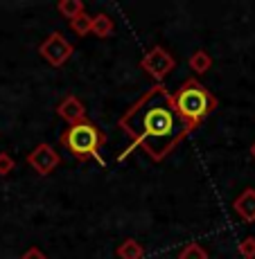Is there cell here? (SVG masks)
<instances>
[{"instance_id": "cell-17", "label": "cell", "mask_w": 255, "mask_h": 259, "mask_svg": "<svg viewBox=\"0 0 255 259\" xmlns=\"http://www.w3.org/2000/svg\"><path fill=\"white\" fill-rule=\"evenodd\" d=\"M21 259H48V255L41 250V248H37V246H29L27 250L23 252V257Z\"/></svg>"}, {"instance_id": "cell-12", "label": "cell", "mask_w": 255, "mask_h": 259, "mask_svg": "<svg viewBox=\"0 0 255 259\" xmlns=\"http://www.w3.org/2000/svg\"><path fill=\"white\" fill-rule=\"evenodd\" d=\"M59 14H61L63 18H68V21H72V18H77L79 14L86 12V5L82 3V0H61V3L57 5Z\"/></svg>"}, {"instance_id": "cell-18", "label": "cell", "mask_w": 255, "mask_h": 259, "mask_svg": "<svg viewBox=\"0 0 255 259\" xmlns=\"http://www.w3.org/2000/svg\"><path fill=\"white\" fill-rule=\"evenodd\" d=\"M251 156H253V158H255V142H253V144H251Z\"/></svg>"}, {"instance_id": "cell-6", "label": "cell", "mask_w": 255, "mask_h": 259, "mask_svg": "<svg viewBox=\"0 0 255 259\" xmlns=\"http://www.w3.org/2000/svg\"><path fill=\"white\" fill-rule=\"evenodd\" d=\"M59 162H61V158H59V153L54 151L52 144H48V142L39 144V147H34L32 151L27 153V165L32 167L39 176L52 174L54 169L59 167Z\"/></svg>"}, {"instance_id": "cell-2", "label": "cell", "mask_w": 255, "mask_h": 259, "mask_svg": "<svg viewBox=\"0 0 255 259\" xmlns=\"http://www.w3.org/2000/svg\"><path fill=\"white\" fill-rule=\"evenodd\" d=\"M172 102L174 111L178 113V117L183 119L190 133L201 126L203 119L219 106V99L194 77H190L181 83V88L172 95Z\"/></svg>"}, {"instance_id": "cell-11", "label": "cell", "mask_w": 255, "mask_h": 259, "mask_svg": "<svg viewBox=\"0 0 255 259\" xmlns=\"http://www.w3.org/2000/svg\"><path fill=\"white\" fill-rule=\"evenodd\" d=\"M190 70L197 74H206L210 68H212V57L206 52V50H197V52L190 57Z\"/></svg>"}, {"instance_id": "cell-8", "label": "cell", "mask_w": 255, "mask_h": 259, "mask_svg": "<svg viewBox=\"0 0 255 259\" xmlns=\"http://www.w3.org/2000/svg\"><path fill=\"white\" fill-rule=\"evenodd\" d=\"M233 210L237 212V217L246 223H253L255 221V189L253 187H246L233 203Z\"/></svg>"}, {"instance_id": "cell-5", "label": "cell", "mask_w": 255, "mask_h": 259, "mask_svg": "<svg viewBox=\"0 0 255 259\" xmlns=\"http://www.w3.org/2000/svg\"><path fill=\"white\" fill-rule=\"evenodd\" d=\"M39 54L54 68H61L68 63V59L72 57V46L61 32L48 34V38L39 46Z\"/></svg>"}, {"instance_id": "cell-15", "label": "cell", "mask_w": 255, "mask_h": 259, "mask_svg": "<svg viewBox=\"0 0 255 259\" xmlns=\"http://www.w3.org/2000/svg\"><path fill=\"white\" fill-rule=\"evenodd\" d=\"M239 255L244 259H255V237H244L237 246Z\"/></svg>"}, {"instance_id": "cell-3", "label": "cell", "mask_w": 255, "mask_h": 259, "mask_svg": "<svg viewBox=\"0 0 255 259\" xmlns=\"http://www.w3.org/2000/svg\"><path fill=\"white\" fill-rule=\"evenodd\" d=\"M61 144L66 147V151L70 156L77 158L79 162H86L93 158L95 162L104 165L99 151H102V147L106 144V136H104L102 128L95 122H91V119L68 126L66 131L61 133Z\"/></svg>"}, {"instance_id": "cell-7", "label": "cell", "mask_w": 255, "mask_h": 259, "mask_svg": "<svg viewBox=\"0 0 255 259\" xmlns=\"http://www.w3.org/2000/svg\"><path fill=\"white\" fill-rule=\"evenodd\" d=\"M57 113H59L61 119H66L70 126L88 119L86 117V106H84V102L79 97H75V95H66V97L61 99V104L57 106Z\"/></svg>"}, {"instance_id": "cell-1", "label": "cell", "mask_w": 255, "mask_h": 259, "mask_svg": "<svg viewBox=\"0 0 255 259\" xmlns=\"http://www.w3.org/2000/svg\"><path fill=\"white\" fill-rule=\"evenodd\" d=\"M118 126L131 138V147L120 156L122 160L131 149L144 151L154 162H161L190 136L188 126L174 111L172 93L156 83L138 102H133L120 117Z\"/></svg>"}, {"instance_id": "cell-4", "label": "cell", "mask_w": 255, "mask_h": 259, "mask_svg": "<svg viewBox=\"0 0 255 259\" xmlns=\"http://www.w3.org/2000/svg\"><path fill=\"white\" fill-rule=\"evenodd\" d=\"M174 68H176V59H174V54L169 52V50H165L163 46H154L142 57V61H140V70L147 72L149 77L156 79V81H163Z\"/></svg>"}, {"instance_id": "cell-10", "label": "cell", "mask_w": 255, "mask_h": 259, "mask_svg": "<svg viewBox=\"0 0 255 259\" xmlns=\"http://www.w3.org/2000/svg\"><path fill=\"white\" fill-rule=\"evenodd\" d=\"M113 29H116V25H113L108 14H97V16H93V29L91 32L97 38H108L113 34Z\"/></svg>"}, {"instance_id": "cell-13", "label": "cell", "mask_w": 255, "mask_h": 259, "mask_svg": "<svg viewBox=\"0 0 255 259\" xmlns=\"http://www.w3.org/2000/svg\"><path fill=\"white\" fill-rule=\"evenodd\" d=\"M70 29H72L77 36H86V34H91V29H93V16H88L86 12L79 14L77 18H72V21H70Z\"/></svg>"}, {"instance_id": "cell-14", "label": "cell", "mask_w": 255, "mask_h": 259, "mask_svg": "<svg viewBox=\"0 0 255 259\" xmlns=\"http://www.w3.org/2000/svg\"><path fill=\"white\" fill-rule=\"evenodd\" d=\"M178 259H208V250L201 243H188V246L181 248Z\"/></svg>"}, {"instance_id": "cell-16", "label": "cell", "mask_w": 255, "mask_h": 259, "mask_svg": "<svg viewBox=\"0 0 255 259\" xmlns=\"http://www.w3.org/2000/svg\"><path fill=\"white\" fill-rule=\"evenodd\" d=\"M16 167V160L9 156L7 151H0V176H9Z\"/></svg>"}, {"instance_id": "cell-9", "label": "cell", "mask_w": 255, "mask_h": 259, "mask_svg": "<svg viewBox=\"0 0 255 259\" xmlns=\"http://www.w3.org/2000/svg\"><path fill=\"white\" fill-rule=\"evenodd\" d=\"M118 259H142L144 257V248L140 246L136 239H124L116 250Z\"/></svg>"}]
</instances>
